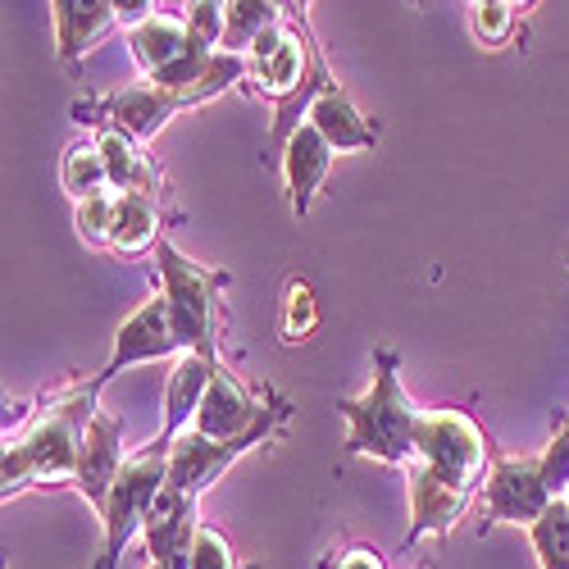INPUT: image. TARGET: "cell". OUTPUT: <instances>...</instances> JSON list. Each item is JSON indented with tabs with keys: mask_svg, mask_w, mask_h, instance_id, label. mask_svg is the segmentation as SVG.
<instances>
[{
	"mask_svg": "<svg viewBox=\"0 0 569 569\" xmlns=\"http://www.w3.org/2000/svg\"><path fill=\"white\" fill-rule=\"evenodd\" d=\"M101 378L91 383H78L60 397L46 401L28 423L23 433L6 447V460H0V492L19 497L28 488H56V483H78V456H82V438L97 419V401H101Z\"/></svg>",
	"mask_w": 569,
	"mask_h": 569,
	"instance_id": "cell-1",
	"label": "cell"
},
{
	"mask_svg": "<svg viewBox=\"0 0 569 569\" xmlns=\"http://www.w3.org/2000/svg\"><path fill=\"white\" fill-rule=\"evenodd\" d=\"M338 415L347 419V456H369V460H383V465H397V469L415 465L423 410L401 388L397 351H388V347L373 351L369 392L365 397H342Z\"/></svg>",
	"mask_w": 569,
	"mask_h": 569,
	"instance_id": "cell-2",
	"label": "cell"
},
{
	"mask_svg": "<svg viewBox=\"0 0 569 569\" xmlns=\"http://www.w3.org/2000/svg\"><path fill=\"white\" fill-rule=\"evenodd\" d=\"M156 278H160V297L169 301V319H173L182 351L223 365L219 360V297L228 288V269L197 264L164 237L156 247Z\"/></svg>",
	"mask_w": 569,
	"mask_h": 569,
	"instance_id": "cell-3",
	"label": "cell"
},
{
	"mask_svg": "<svg viewBox=\"0 0 569 569\" xmlns=\"http://www.w3.org/2000/svg\"><path fill=\"white\" fill-rule=\"evenodd\" d=\"M164 488H169V442L156 438L123 460L119 479L110 488V501L101 510V560H97V569H119L123 547L147 529V519H151Z\"/></svg>",
	"mask_w": 569,
	"mask_h": 569,
	"instance_id": "cell-4",
	"label": "cell"
},
{
	"mask_svg": "<svg viewBox=\"0 0 569 569\" xmlns=\"http://www.w3.org/2000/svg\"><path fill=\"white\" fill-rule=\"evenodd\" d=\"M315 64H319V46L310 41L306 10L288 6V19L273 23L247 51V91L269 97L278 106V101L297 97L306 87V78L315 73Z\"/></svg>",
	"mask_w": 569,
	"mask_h": 569,
	"instance_id": "cell-5",
	"label": "cell"
},
{
	"mask_svg": "<svg viewBox=\"0 0 569 569\" xmlns=\"http://www.w3.org/2000/svg\"><path fill=\"white\" fill-rule=\"evenodd\" d=\"M415 460L433 465L451 479H465V483H488L492 473V438L483 433V423L473 419L469 410L460 406H438V410H423L419 419V442H415Z\"/></svg>",
	"mask_w": 569,
	"mask_h": 569,
	"instance_id": "cell-6",
	"label": "cell"
},
{
	"mask_svg": "<svg viewBox=\"0 0 569 569\" xmlns=\"http://www.w3.org/2000/svg\"><path fill=\"white\" fill-rule=\"evenodd\" d=\"M288 415H292V406H282L278 415H269V419L260 423L256 433L232 438V442H210V438H201L197 429H187V433L173 438V447H169V488L182 492V497H192V501H201L247 451H256L260 442H269V438L282 429V419H288Z\"/></svg>",
	"mask_w": 569,
	"mask_h": 569,
	"instance_id": "cell-7",
	"label": "cell"
},
{
	"mask_svg": "<svg viewBox=\"0 0 569 569\" xmlns=\"http://www.w3.org/2000/svg\"><path fill=\"white\" fill-rule=\"evenodd\" d=\"M556 497L542 483V456H497L483 483V533L497 525L533 529Z\"/></svg>",
	"mask_w": 569,
	"mask_h": 569,
	"instance_id": "cell-8",
	"label": "cell"
},
{
	"mask_svg": "<svg viewBox=\"0 0 569 569\" xmlns=\"http://www.w3.org/2000/svg\"><path fill=\"white\" fill-rule=\"evenodd\" d=\"M182 110H192V106H187V97H178V91H164L156 82H137V87L110 91V97H97V101H78L73 119L87 128H119L132 141H151Z\"/></svg>",
	"mask_w": 569,
	"mask_h": 569,
	"instance_id": "cell-9",
	"label": "cell"
},
{
	"mask_svg": "<svg viewBox=\"0 0 569 569\" xmlns=\"http://www.w3.org/2000/svg\"><path fill=\"white\" fill-rule=\"evenodd\" d=\"M406 483H410V525H406L401 551H410L423 538H447L456 529V519L469 510V501L483 492L479 483L451 479V473L423 465V460H415L406 469Z\"/></svg>",
	"mask_w": 569,
	"mask_h": 569,
	"instance_id": "cell-10",
	"label": "cell"
},
{
	"mask_svg": "<svg viewBox=\"0 0 569 569\" xmlns=\"http://www.w3.org/2000/svg\"><path fill=\"white\" fill-rule=\"evenodd\" d=\"M178 360L182 356V342L173 333V319H169V301L156 292L151 301H141L123 323H119V333H114V351L106 360V369L97 373L101 383H110L114 373L132 369V365H151V360Z\"/></svg>",
	"mask_w": 569,
	"mask_h": 569,
	"instance_id": "cell-11",
	"label": "cell"
},
{
	"mask_svg": "<svg viewBox=\"0 0 569 569\" xmlns=\"http://www.w3.org/2000/svg\"><path fill=\"white\" fill-rule=\"evenodd\" d=\"M128 51H132L141 78L156 82V87H160L178 64L192 60V56H210L206 46L192 37V28H187V14H160V10H156L147 23H137V28L128 32Z\"/></svg>",
	"mask_w": 569,
	"mask_h": 569,
	"instance_id": "cell-12",
	"label": "cell"
},
{
	"mask_svg": "<svg viewBox=\"0 0 569 569\" xmlns=\"http://www.w3.org/2000/svg\"><path fill=\"white\" fill-rule=\"evenodd\" d=\"M201 533V501L182 497L173 488L160 492L147 529H141V542H147V556L164 569H192V547Z\"/></svg>",
	"mask_w": 569,
	"mask_h": 569,
	"instance_id": "cell-13",
	"label": "cell"
},
{
	"mask_svg": "<svg viewBox=\"0 0 569 569\" xmlns=\"http://www.w3.org/2000/svg\"><path fill=\"white\" fill-rule=\"evenodd\" d=\"M123 419L97 410V419H91V429L82 438V456H78V492L91 501V510H106L110 501V488L119 479V469H123Z\"/></svg>",
	"mask_w": 569,
	"mask_h": 569,
	"instance_id": "cell-14",
	"label": "cell"
},
{
	"mask_svg": "<svg viewBox=\"0 0 569 569\" xmlns=\"http://www.w3.org/2000/svg\"><path fill=\"white\" fill-rule=\"evenodd\" d=\"M51 23H56V51L64 69H78L119 28L114 0H51Z\"/></svg>",
	"mask_w": 569,
	"mask_h": 569,
	"instance_id": "cell-15",
	"label": "cell"
},
{
	"mask_svg": "<svg viewBox=\"0 0 569 569\" xmlns=\"http://www.w3.org/2000/svg\"><path fill=\"white\" fill-rule=\"evenodd\" d=\"M333 147L319 137L315 123H301L288 141V151H282V182H288V197H292V214L306 219L310 206L319 201L323 192V182H328V169H333Z\"/></svg>",
	"mask_w": 569,
	"mask_h": 569,
	"instance_id": "cell-16",
	"label": "cell"
},
{
	"mask_svg": "<svg viewBox=\"0 0 569 569\" xmlns=\"http://www.w3.org/2000/svg\"><path fill=\"white\" fill-rule=\"evenodd\" d=\"M306 123H315L319 137H323L333 151H373V147H378V123L351 101V91L338 87V82H328L319 97H315Z\"/></svg>",
	"mask_w": 569,
	"mask_h": 569,
	"instance_id": "cell-17",
	"label": "cell"
},
{
	"mask_svg": "<svg viewBox=\"0 0 569 569\" xmlns=\"http://www.w3.org/2000/svg\"><path fill=\"white\" fill-rule=\"evenodd\" d=\"M214 360L206 356H192V351H182L169 369V383H164V423H160V442L173 447V438H182L187 429L197 423V410L206 401V388H210V378H214Z\"/></svg>",
	"mask_w": 569,
	"mask_h": 569,
	"instance_id": "cell-18",
	"label": "cell"
},
{
	"mask_svg": "<svg viewBox=\"0 0 569 569\" xmlns=\"http://www.w3.org/2000/svg\"><path fill=\"white\" fill-rule=\"evenodd\" d=\"M164 242V223H160V201L151 192H123L119 214H114V237L110 251L123 260H137Z\"/></svg>",
	"mask_w": 569,
	"mask_h": 569,
	"instance_id": "cell-19",
	"label": "cell"
},
{
	"mask_svg": "<svg viewBox=\"0 0 569 569\" xmlns=\"http://www.w3.org/2000/svg\"><path fill=\"white\" fill-rule=\"evenodd\" d=\"M97 151L106 160V173H110V192H151L156 197V164L141 156V141H132L128 132L119 128H97Z\"/></svg>",
	"mask_w": 569,
	"mask_h": 569,
	"instance_id": "cell-20",
	"label": "cell"
},
{
	"mask_svg": "<svg viewBox=\"0 0 569 569\" xmlns=\"http://www.w3.org/2000/svg\"><path fill=\"white\" fill-rule=\"evenodd\" d=\"M282 19H288V6H273V0H228L223 6V51L247 56L251 46Z\"/></svg>",
	"mask_w": 569,
	"mask_h": 569,
	"instance_id": "cell-21",
	"label": "cell"
},
{
	"mask_svg": "<svg viewBox=\"0 0 569 569\" xmlns=\"http://www.w3.org/2000/svg\"><path fill=\"white\" fill-rule=\"evenodd\" d=\"M60 182H64V192L73 197V206L87 201V197L110 192V173H106V160L97 151V141H73V147L64 151V160H60Z\"/></svg>",
	"mask_w": 569,
	"mask_h": 569,
	"instance_id": "cell-22",
	"label": "cell"
},
{
	"mask_svg": "<svg viewBox=\"0 0 569 569\" xmlns=\"http://www.w3.org/2000/svg\"><path fill=\"white\" fill-rule=\"evenodd\" d=\"M529 542L542 569H569V501L565 497L547 506V515L529 529Z\"/></svg>",
	"mask_w": 569,
	"mask_h": 569,
	"instance_id": "cell-23",
	"label": "cell"
},
{
	"mask_svg": "<svg viewBox=\"0 0 569 569\" xmlns=\"http://www.w3.org/2000/svg\"><path fill=\"white\" fill-rule=\"evenodd\" d=\"M319 328V301H315V288L306 278H288V288H282V315H278V333L282 342H306L310 333Z\"/></svg>",
	"mask_w": 569,
	"mask_h": 569,
	"instance_id": "cell-24",
	"label": "cell"
},
{
	"mask_svg": "<svg viewBox=\"0 0 569 569\" xmlns=\"http://www.w3.org/2000/svg\"><path fill=\"white\" fill-rule=\"evenodd\" d=\"M114 214H119V192H101V197H87L73 206V228L87 247H106L110 251V237H114Z\"/></svg>",
	"mask_w": 569,
	"mask_h": 569,
	"instance_id": "cell-25",
	"label": "cell"
},
{
	"mask_svg": "<svg viewBox=\"0 0 569 569\" xmlns=\"http://www.w3.org/2000/svg\"><path fill=\"white\" fill-rule=\"evenodd\" d=\"M469 28L483 46H506L510 32H515V6H506V0H473Z\"/></svg>",
	"mask_w": 569,
	"mask_h": 569,
	"instance_id": "cell-26",
	"label": "cell"
},
{
	"mask_svg": "<svg viewBox=\"0 0 569 569\" xmlns=\"http://www.w3.org/2000/svg\"><path fill=\"white\" fill-rule=\"evenodd\" d=\"M542 483H547L551 497H565L569 492V419H560L551 447L542 451Z\"/></svg>",
	"mask_w": 569,
	"mask_h": 569,
	"instance_id": "cell-27",
	"label": "cell"
},
{
	"mask_svg": "<svg viewBox=\"0 0 569 569\" xmlns=\"http://www.w3.org/2000/svg\"><path fill=\"white\" fill-rule=\"evenodd\" d=\"M187 28L206 46V51H223V6L219 0H197L187 6Z\"/></svg>",
	"mask_w": 569,
	"mask_h": 569,
	"instance_id": "cell-28",
	"label": "cell"
},
{
	"mask_svg": "<svg viewBox=\"0 0 569 569\" xmlns=\"http://www.w3.org/2000/svg\"><path fill=\"white\" fill-rule=\"evenodd\" d=\"M192 569H237V556H232V547L219 529L201 525L197 547H192Z\"/></svg>",
	"mask_w": 569,
	"mask_h": 569,
	"instance_id": "cell-29",
	"label": "cell"
},
{
	"mask_svg": "<svg viewBox=\"0 0 569 569\" xmlns=\"http://www.w3.org/2000/svg\"><path fill=\"white\" fill-rule=\"evenodd\" d=\"M319 569H388V560L373 547H347V551H328Z\"/></svg>",
	"mask_w": 569,
	"mask_h": 569,
	"instance_id": "cell-30",
	"label": "cell"
},
{
	"mask_svg": "<svg viewBox=\"0 0 569 569\" xmlns=\"http://www.w3.org/2000/svg\"><path fill=\"white\" fill-rule=\"evenodd\" d=\"M147 569H164V565H156V560H147Z\"/></svg>",
	"mask_w": 569,
	"mask_h": 569,
	"instance_id": "cell-31",
	"label": "cell"
},
{
	"mask_svg": "<svg viewBox=\"0 0 569 569\" xmlns=\"http://www.w3.org/2000/svg\"><path fill=\"white\" fill-rule=\"evenodd\" d=\"M565 501H569V492H565Z\"/></svg>",
	"mask_w": 569,
	"mask_h": 569,
	"instance_id": "cell-32",
	"label": "cell"
},
{
	"mask_svg": "<svg viewBox=\"0 0 569 569\" xmlns=\"http://www.w3.org/2000/svg\"><path fill=\"white\" fill-rule=\"evenodd\" d=\"M429 569H433V565H429Z\"/></svg>",
	"mask_w": 569,
	"mask_h": 569,
	"instance_id": "cell-33",
	"label": "cell"
}]
</instances>
